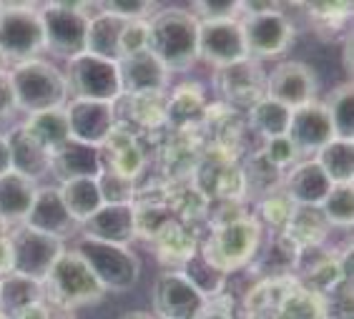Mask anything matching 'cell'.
<instances>
[{"instance_id":"18","label":"cell","mask_w":354,"mask_h":319,"mask_svg":"<svg viewBox=\"0 0 354 319\" xmlns=\"http://www.w3.org/2000/svg\"><path fill=\"white\" fill-rule=\"evenodd\" d=\"M332 186L334 183L329 181V176L314 158L297 161L284 179V194L292 199L294 206H317L319 209Z\"/></svg>"},{"instance_id":"10","label":"cell","mask_w":354,"mask_h":319,"mask_svg":"<svg viewBox=\"0 0 354 319\" xmlns=\"http://www.w3.org/2000/svg\"><path fill=\"white\" fill-rule=\"evenodd\" d=\"M8 239H10V249H13V272L35 279V282H43L50 274L58 257L66 251L63 239L41 234L26 224L15 226L8 234Z\"/></svg>"},{"instance_id":"39","label":"cell","mask_w":354,"mask_h":319,"mask_svg":"<svg viewBox=\"0 0 354 319\" xmlns=\"http://www.w3.org/2000/svg\"><path fill=\"white\" fill-rule=\"evenodd\" d=\"M149 51V21H129L121 35V58Z\"/></svg>"},{"instance_id":"24","label":"cell","mask_w":354,"mask_h":319,"mask_svg":"<svg viewBox=\"0 0 354 319\" xmlns=\"http://www.w3.org/2000/svg\"><path fill=\"white\" fill-rule=\"evenodd\" d=\"M103 146L111 151L109 163H103V171H111V174H116V176L126 179V181H131V183L136 181L138 174H141L143 166H146V156H143V151L136 143V138L131 136L129 131H121V134H118V131L113 129Z\"/></svg>"},{"instance_id":"42","label":"cell","mask_w":354,"mask_h":319,"mask_svg":"<svg viewBox=\"0 0 354 319\" xmlns=\"http://www.w3.org/2000/svg\"><path fill=\"white\" fill-rule=\"evenodd\" d=\"M13 272V249H10V239L3 234L0 237V277Z\"/></svg>"},{"instance_id":"8","label":"cell","mask_w":354,"mask_h":319,"mask_svg":"<svg viewBox=\"0 0 354 319\" xmlns=\"http://www.w3.org/2000/svg\"><path fill=\"white\" fill-rule=\"evenodd\" d=\"M66 81L71 98H88V101L116 103L121 98V73L116 61H106L98 55L81 53L66 61Z\"/></svg>"},{"instance_id":"27","label":"cell","mask_w":354,"mask_h":319,"mask_svg":"<svg viewBox=\"0 0 354 319\" xmlns=\"http://www.w3.org/2000/svg\"><path fill=\"white\" fill-rule=\"evenodd\" d=\"M23 129L41 143L43 149L53 154L55 149H61L63 143L71 138L68 131V118H66V111L53 109V111H43V113L28 116L26 121L21 123Z\"/></svg>"},{"instance_id":"20","label":"cell","mask_w":354,"mask_h":319,"mask_svg":"<svg viewBox=\"0 0 354 319\" xmlns=\"http://www.w3.org/2000/svg\"><path fill=\"white\" fill-rule=\"evenodd\" d=\"M6 141L8 151H10V169L13 171L33 179L35 183L53 171V166H50V151L43 149L21 123L6 131Z\"/></svg>"},{"instance_id":"12","label":"cell","mask_w":354,"mask_h":319,"mask_svg":"<svg viewBox=\"0 0 354 319\" xmlns=\"http://www.w3.org/2000/svg\"><path fill=\"white\" fill-rule=\"evenodd\" d=\"M264 95L279 101L289 111L314 103L317 95V75L301 61H281L266 73Z\"/></svg>"},{"instance_id":"46","label":"cell","mask_w":354,"mask_h":319,"mask_svg":"<svg viewBox=\"0 0 354 319\" xmlns=\"http://www.w3.org/2000/svg\"><path fill=\"white\" fill-rule=\"evenodd\" d=\"M121 319H156L151 312H126Z\"/></svg>"},{"instance_id":"23","label":"cell","mask_w":354,"mask_h":319,"mask_svg":"<svg viewBox=\"0 0 354 319\" xmlns=\"http://www.w3.org/2000/svg\"><path fill=\"white\" fill-rule=\"evenodd\" d=\"M126 23L129 21L106 13V10H98V13L91 15L88 35H86V53L106 58V61H121V35Z\"/></svg>"},{"instance_id":"1","label":"cell","mask_w":354,"mask_h":319,"mask_svg":"<svg viewBox=\"0 0 354 319\" xmlns=\"http://www.w3.org/2000/svg\"><path fill=\"white\" fill-rule=\"evenodd\" d=\"M8 83H10L15 111H23L26 116L63 109L71 101L66 73L55 63L43 58L15 63L8 75Z\"/></svg>"},{"instance_id":"37","label":"cell","mask_w":354,"mask_h":319,"mask_svg":"<svg viewBox=\"0 0 354 319\" xmlns=\"http://www.w3.org/2000/svg\"><path fill=\"white\" fill-rule=\"evenodd\" d=\"M98 186H101L103 204H133V183L126 179L103 171L98 176Z\"/></svg>"},{"instance_id":"29","label":"cell","mask_w":354,"mask_h":319,"mask_svg":"<svg viewBox=\"0 0 354 319\" xmlns=\"http://www.w3.org/2000/svg\"><path fill=\"white\" fill-rule=\"evenodd\" d=\"M249 121H252V129L269 141V138L286 136L289 121H292V111L281 106L279 101L264 95L254 106H249Z\"/></svg>"},{"instance_id":"5","label":"cell","mask_w":354,"mask_h":319,"mask_svg":"<svg viewBox=\"0 0 354 319\" xmlns=\"http://www.w3.org/2000/svg\"><path fill=\"white\" fill-rule=\"evenodd\" d=\"M71 249L86 262L106 292H129L141 277V262L129 246L106 244L88 237H78Z\"/></svg>"},{"instance_id":"4","label":"cell","mask_w":354,"mask_h":319,"mask_svg":"<svg viewBox=\"0 0 354 319\" xmlns=\"http://www.w3.org/2000/svg\"><path fill=\"white\" fill-rule=\"evenodd\" d=\"M241 10H246L239 23H241L249 61L279 58L292 46L294 23L274 3H252V6L241 3Z\"/></svg>"},{"instance_id":"44","label":"cell","mask_w":354,"mask_h":319,"mask_svg":"<svg viewBox=\"0 0 354 319\" xmlns=\"http://www.w3.org/2000/svg\"><path fill=\"white\" fill-rule=\"evenodd\" d=\"M10 171V151H8L6 134H0V176Z\"/></svg>"},{"instance_id":"9","label":"cell","mask_w":354,"mask_h":319,"mask_svg":"<svg viewBox=\"0 0 354 319\" xmlns=\"http://www.w3.org/2000/svg\"><path fill=\"white\" fill-rule=\"evenodd\" d=\"M41 10L30 6H8L0 10V55L13 63L38 58L43 51Z\"/></svg>"},{"instance_id":"7","label":"cell","mask_w":354,"mask_h":319,"mask_svg":"<svg viewBox=\"0 0 354 319\" xmlns=\"http://www.w3.org/2000/svg\"><path fill=\"white\" fill-rule=\"evenodd\" d=\"M88 6L83 3H50L43 6V51L58 58H75L86 53V35H88Z\"/></svg>"},{"instance_id":"16","label":"cell","mask_w":354,"mask_h":319,"mask_svg":"<svg viewBox=\"0 0 354 319\" xmlns=\"http://www.w3.org/2000/svg\"><path fill=\"white\" fill-rule=\"evenodd\" d=\"M286 138L294 143V149L299 151V156L301 154H317L322 146H327L332 138H337L324 103L314 101L309 106L292 111Z\"/></svg>"},{"instance_id":"17","label":"cell","mask_w":354,"mask_h":319,"mask_svg":"<svg viewBox=\"0 0 354 319\" xmlns=\"http://www.w3.org/2000/svg\"><path fill=\"white\" fill-rule=\"evenodd\" d=\"M121 73V93L123 95H149L164 93L169 83V71L151 51H141L136 55L118 61Z\"/></svg>"},{"instance_id":"36","label":"cell","mask_w":354,"mask_h":319,"mask_svg":"<svg viewBox=\"0 0 354 319\" xmlns=\"http://www.w3.org/2000/svg\"><path fill=\"white\" fill-rule=\"evenodd\" d=\"M241 3H194L191 6V15L198 23H218V21H239L241 18Z\"/></svg>"},{"instance_id":"28","label":"cell","mask_w":354,"mask_h":319,"mask_svg":"<svg viewBox=\"0 0 354 319\" xmlns=\"http://www.w3.org/2000/svg\"><path fill=\"white\" fill-rule=\"evenodd\" d=\"M327 219L322 217V211L317 206H297L289 224L284 226V237L297 249L299 246H317L327 237Z\"/></svg>"},{"instance_id":"35","label":"cell","mask_w":354,"mask_h":319,"mask_svg":"<svg viewBox=\"0 0 354 319\" xmlns=\"http://www.w3.org/2000/svg\"><path fill=\"white\" fill-rule=\"evenodd\" d=\"M131 101V116L133 121L143 123V126H156V123L166 121V106L161 103V93H149V95H126Z\"/></svg>"},{"instance_id":"30","label":"cell","mask_w":354,"mask_h":319,"mask_svg":"<svg viewBox=\"0 0 354 319\" xmlns=\"http://www.w3.org/2000/svg\"><path fill=\"white\" fill-rule=\"evenodd\" d=\"M322 171L329 176L332 183H352L354 176V143L344 138H332L327 146L317 151V158Z\"/></svg>"},{"instance_id":"45","label":"cell","mask_w":354,"mask_h":319,"mask_svg":"<svg viewBox=\"0 0 354 319\" xmlns=\"http://www.w3.org/2000/svg\"><path fill=\"white\" fill-rule=\"evenodd\" d=\"M196 319H232V314L226 312V309H216V307L206 304V307H204V312L198 314Z\"/></svg>"},{"instance_id":"19","label":"cell","mask_w":354,"mask_h":319,"mask_svg":"<svg viewBox=\"0 0 354 319\" xmlns=\"http://www.w3.org/2000/svg\"><path fill=\"white\" fill-rule=\"evenodd\" d=\"M26 226L41 231V234H50V237H68L73 231L75 221L71 219L68 209L63 206V199L58 194V186H38L35 201L28 211Z\"/></svg>"},{"instance_id":"40","label":"cell","mask_w":354,"mask_h":319,"mask_svg":"<svg viewBox=\"0 0 354 319\" xmlns=\"http://www.w3.org/2000/svg\"><path fill=\"white\" fill-rule=\"evenodd\" d=\"M101 10H106L111 15H118L123 21H149L151 13H156V6L146 3V0H131V3L113 0V3H101Z\"/></svg>"},{"instance_id":"15","label":"cell","mask_w":354,"mask_h":319,"mask_svg":"<svg viewBox=\"0 0 354 319\" xmlns=\"http://www.w3.org/2000/svg\"><path fill=\"white\" fill-rule=\"evenodd\" d=\"M81 237L106 241V244L129 246L136 237V206L133 204H103L93 217L81 224Z\"/></svg>"},{"instance_id":"43","label":"cell","mask_w":354,"mask_h":319,"mask_svg":"<svg viewBox=\"0 0 354 319\" xmlns=\"http://www.w3.org/2000/svg\"><path fill=\"white\" fill-rule=\"evenodd\" d=\"M13 319H50V307H48V302L43 299V302H38V304L23 309V312Z\"/></svg>"},{"instance_id":"34","label":"cell","mask_w":354,"mask_h":319,"mask_svg":"<svg viewBox=\"0 0 354 319\" xmlns=\"http://www.w3.org/2000/svg\"><path fill=\"white\" fill-rule=\"evenodd\" d=\"M204 113V101H201V93H191L189 89L176 91V95L166 103V121L184 129L189 126L194 118H201Z\"/></svg>"},{"instance_id":"6","label":"cell","mask_w":354,"mask_h":319,"mask_svg":"<svg viewBox=\"0 0 354 319\" xmlns=\"http://www.w3.org/2000/svg\"><path fill=\"white\" fill-rule=\"evenodd\" d=\"M259 244H261L259 221L252 217H236L232 221L214 226L212 237L206 239V244L201 246V254L216 269L229 274L249 264L257 257Z\"/></svg>"},{"instance_id":"14","label":"cell","mask_w":354,"mask_h":319,"mask_svg":"<svg viewBox=\"0 0 354 319\" xmlns=\"http://www.w3.org/2000/svg\"><path fill=\"white\" fill-rule=\"evenodd\" d=\"M198 58L216 69H232L246 58L244 33L239 21L198 23Z\"/></svg>"},{"instance_id":"31","label":"cell","mask_w":354,"mask_h":319,"mask_svg":"<svg viewBox=\"0 0 354 319\" xmlns=\"http://www.w3.org/2000/svg\"><path fill=\"white\" fill-rule=\"evenodd\" d=\"M178 272L184 274V277L189 279L191 284L196 286L198 292L204 294L206 299L216 297L226 284V274L221 272V269H216V266H214L212 262L201 254V251H194Z\"/></svg>"},{"instance_id":"22","label":"cell","mask_w":354,"mask_h":319,"mask_svg":"<svg viewBox=\"0 0 354 319\" xmlns=\"http://www.w3.org/2000/svg\"><path fill=\"white\" fill-rule=\"evenodd\" d=\"M38 183L18 171L0 176V224H23L33 206Z\"/></svg>"},{"instance_id":"3","label":"cell","mask_w":354,"mask_h":319,"mask_svg":"<svg viewBox=\"0 0 354 319\" xmlns=\"http://www.w3.org/2000/svg\"><path fill=\"white\" fill-rule=\"evenodd\" d=\"M106 289L93 277L86 262L73 249H66L53 264L50 274L43 279V297L48 304L58 307L63 312L78 309V307L101 302Z\"/></svg>"},{"instance_id":"38","label":"cell","mask_w":354,"mask_h":319,"mask_svg":"<svg viewBox=\"0 0 354 319\" xmlns=\"http://www.w3.org/2000/svg\"><path fill=\"white\" fill-rule=\"evenodd\" d=\"M294 209H297V206L292 204V199L286 197L284 191H281V194H269V197L261 201V217L272 226H277V229H284V226L289 224Z\"/></svg>"},{"instance_id":"11","label":"cell","mask_w":354,"mask_h":319,"mask_svg":"<svg viewBox=\"0 0 354 319\" xmlns=\"http://www.w3.org/2000/svg\"><path fill=\"white\" fill-rule=\"evenodd\" d=\"M206 304L209 299L181 272H164L153 282V317L156 319H196Z\"/></svg>"},{"instance_id":"32","label":"cell","mask_w":354,"mask_h":319,"mask_svg":"<svg viewBox=\"0 0 354 319\" xmlns=\"http://www.w3.org/2000/svg\"><path fill=\"white\" fill-rule=\"evenodd\" d=\"M324 109L329 113V121H332L334 136L344 138V141H352L354 138V91L352 83H344L339 89H334L329 93Z\"/></svg>"},{"instance_id":"41","label":"cell","mask_w":354,"mask_h":319,"mask_svg":"<svg viewBox=\"0 0 354 319\" xmlns=\"http://www.w3.org/2000/svg\"><path fill=\"white\" fill-rule=\"evenodd\" d=\"M261 156L272 163V166H277V169H286V166H294V163H297L299 151L294 149V143L286 136H279V138H269V141H266Z\"/></svg>"},{"instance_id":"21","label":"cell","mask_w":354,"mask_h":319,"mask_svg":"<svg viewBox=\"0 0 354 319\" xmlns=\"http://www.w3.org/2000/svg\"><path fill=\"white\" fill-rule=\"evenodd\" d=\"M50 166L63 181L66 179H98L103 174V151L68 138L61 149L50 154Z\"/></svg>"},{"instance_id":"25","label":"cell","mask_w":354,"mask_h":319,"mask_svg":"<svg viewBox=\"0 0 354 319\" xmlns=\"http://www.w3.org/2000/svg\"><path fill=\"white\" fill-rule=\"evenodd\" d=\"M58 194L75 224H83L103 206L98 179H66L58 186Z\"/></svg>"},{"instance_id":"33","label":"cell","mask_w":354,"mask_h":319,"mask_svg":"<svg viewBox=\"0 0 354 319\" xmlns=\"http://www.w3.org/2000/svg\"><path fill=\"white\" fill-rule=\"evenodd\" d=\"M319 211L322 217L327 219L329 226H339V229L352 226V219H354L352 183H334L332 191L327 194V199L322 201Z\"/></svg>"},{"instance_id":"2","label":"cell","mask_w":354,"mask_h":319,"mask_svg":"<svg viewBox=\"0 0 354 319\" xmlns=\"http://www.w3.org/2000/svg\"><path fill=\"white\" fill-rule=\"evenodd\" d=\"M149 51L169 71H189L198 61V21L184 8H164L149 18Z\"/></svg>"},{"instance_id":"26","label":"cell","mask_w":354,"mask_h":319,"mask_svg":"<svg viewBox=\"0 0 354 319\" xmlns=\"http://www.w3.org/2000/svg\"><path fill=\"white\" fill-rule=\"evenodd\" d=\"M43 282L21 277V274H6L0 277V314L8 319L18 317L23 309L43 302Z\"/></svg>"},{"instance_id":"13","label":"cell","mask_w":354,"mask_h":319,"mask_svg":"<svg viewBox=\"0 0 354 319\" xmlns=\"http://www.w3.org/2000/svg\"><path fill=\"white\" fill-rule=\"evenodd\" d=\"M66 118H68V131L73 141L88 143L101 149L111 131L116 129V109L113 103L106 101H88V98H71L66 106Z\"/></svg>"}]
</instances>
